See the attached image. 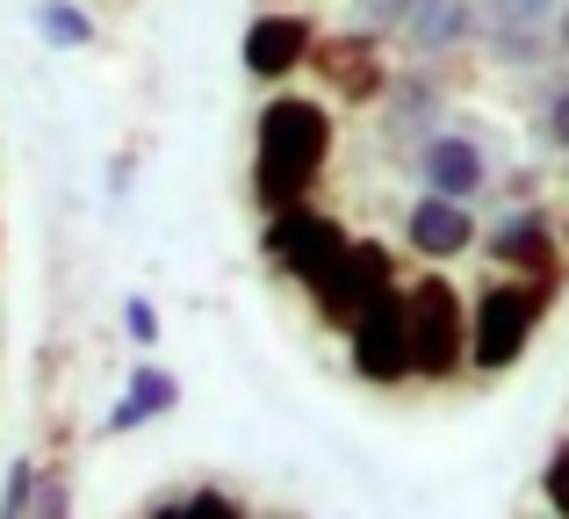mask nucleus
I'll list each match as a JSON object with an SVG mask.
<instances>
[{"instance_id":"17","label":"nucleus","mask_w":569,"mask_h":519,"mask_svg":"<svg viewBox=\"0 0 569 519\" xmlns=\"http://www.w3.org/2000/svg\"><path fill=\"white\" fill-rule=\"evenodd\" d=\"M483 22H519V29H556L562 0H476Z\"/></svg>"},{"instance_id":"6","label":"nucleus","mask_w":569,"mask_h":519,"mask_svg":"<svg viewBox=\"0 0 569 519\" xmlns=\"http://www.w3.org/2000/svg\"><path fill=\"white\" fill-rule=\"evenodd\" d=\"M339 339H347V368H353L361 382H376V390H397V382H411V339H403V281H397V289H382L376 303H368Z\"/></svg>"},{"instance_id":"9","label":"nucleus","mask_w":569,"mask_h":519,"mask_svg":"<svg viewBox=\"0 0 569 519\" xmlns=\"http://www.w3.org/2000/svg\"><path fill=\"white\" fill-rule=\"evenodd\" d=\"M310 72L325 80V94H332V101H382L389 80H397L389 58H382V29H361V22H353L347 37H332V43L318 37Z\"/></svg>"},{"instance_id":"22","label":"nucleus","mask_w":569,"mask_h":519,"mask_svg":"<svg viewBox=\"0 0 569 519\" xmlns=\"http://www.w3.org/2000/svg\"><path fill=\"white\" fill-rule=\"evenodd\" d=\"M411 8H418V0H353V22H361V29H403Z\"/></svg>"},{"instance_id":"21","label":"nucleus","mask_w":569,"mask_h":519,"mask_svg":"<svg viewBox=\"0 0 569 519\" xmlns=\"http://www.w3.org/2000/svg\"><path fill=\"white\" fill-rule=\"evenodd\" d=\"M123 332H130V347H159V310H152V296H123Z\"/></svg>"},{"instance_id":"8","label":"nucleus","mask_w":569,"mask_h":519,"mask_svg":"<svg viewBox=\"0 0 569 519\" xmlns=\"http://www.w3.org/2000/svg\"><path fill=\"white\" fill-rule=\"evenodd\" d=\"M325 29L296 8H267L246 22V43H238V66L252 72L260 87H289L296 72H310V51H318Z\"/></svg>"},{"instance_id":"12","label":"nucleus","mask_w":569,"mask_h":519,"mask_svg":"<svg viewBox=\"0 0 569 519\" xmlns=\"http://www.w3.org/2000/svg\"><path fill=\"white\" fill-rule=\"evenodd\" d=\"M476 239H483V224H476V210L455 202V196H432V188H426V196L403 210V246H411L418 260H432V267L469 260Z\"/></svg>"},{"instance_id":"4","label":"nucleus","mask_w":569,"mask_h":519,"mask_svg":"<svg viewBox=\"0 0 569 519\" xmlns=\"http://www.w3.org/2000/svg\"><path fill=\"white\" fill-rule=\"evenodd\" d=\"M347 246H353V231H347V217H332V210H318V202H289V210H267V224H260V253L274 275H289L296 289H318V281H332V267L347 260Z\"/></svg>"},{"instance_id":"19","label":"nucleus","mask_w":569,"mask_h":519,"mask_svg":"<svg viewBox=\"0 0 569 519\" xmlns=\"http://www.w3.org/2000/svg\"><path fill=\"white\" fill-rule=\"evenodd\" d=\"M144 512H246V498H231V491H159Z\"/></svg>"},{"instance_id":"3","label":"nucleus","mask_w":569,"mask_h":519,"mask_svg":"<svg viewBox=\"0 0 569 519\" xmlns=\"http://www.w3.org/2000/svg\"><path fill=\"white\" fill-rule=\"evenodd\" d=\"M403 339H411V382H455L469 368V296L447 267L403 281Z\"/></svg>"},{"instance_id":"15","label":"nucleus","mask_w":569,"mask_h":519,"mask_svg":"<svg viewBox=\"0 0 569 519\" xmlns=\"http://www.w3.org/2000/svg\"><path fill=\"white\" fill-rule=\"evenodd\" d=\"M37 37L58 43V51H80V43H94V14L72 8V0H37Z\"/></svg>"},{"instance_id":"16","label":"nucleus","mask_w":569,"mask_h":519,"mask_svg":"<svg viewBox=\"0 0 569 519\" xmlns=\"http://www.w3.org/2000/svg\"><path fill=\"white\" fill-rule=\"evenodd\" d=\"M533 138L556 144V152H569V72L541 94V109H533Z\"/></svg>"},{"instance_id":"20","label":"nucleus","mask_w":569,"mask_h":519,"mask_svg":"<svg viewBox=\"0 0 569 519\" xmlns=\"http://www.w3.org/2000/svg\"><path fill=\"white\" fill-rule=\"evenodd\" d=\"M541 498L569 519V433L556 440V448H548V462H541Z\"/></svg>"},{"instance_id":"11","label":"nucleus","mask_w":569,"mask_h":519,"mask_svg":"<svg viewBox=\"0 0 569 519\" xmlns=\"http://www.w3.org/2000/svg\"><path fill=\"white\" fill-rule=\"evenodd\" d=\"M411 181L432 188V196L476 202V196L490 188V152L469 138V130H432V138L411 152Z\"/></svg>"},{"instance_id":"2","label":"nucleus","mask_w":569,"mask_h":519,"mask_svg":"<svg viewBox=\"0 0 569 519\" xmlns=\"http://www.w3.org/2000/svg\"><path fill=\"white\" fill-rule=\"evenodd\" d=\"M556 303H562V275H498V281H483L476 303H469V368L476 376L519 368Z\"/></svg>"},{"instance_id":"14","label":"nucleus","mask_w":569,"mask_h":519,"mask_svg":"<svg viewBox=\"0 0 569 519\" xmlns=\"http://www.w3.org/2000/svg\"><path fill=\"white\" fill-rule=\"evenodd\" d=\"M181 405V376H167L159 361H138L123 382V397L109 405V419H101V433H138V426L167 419V411Z\"/></svg>"},{"instance_id":"24","label":"nucleus","mask_w":569,"mask_h":519,"mask_svg":"<svg viewBox=\"0 0 569 519\" xmlns=\"http://www.w3.org/2000/svg\"><path fill=\"white\" fill-rule=\"evenodd\" d=\"M505 202H541V173H512V181H505Z\"/></svg>"},{"instance_id":"7","label":"nucleus","mask_w":569,"mask_h":519,"mask_svg":"<svg viewBox=\"0 0 569 519\" xmlns=\"http://www.w3.org/2000/svg\"><path fill=\"white\" fill-rule=\"evenodd\" d=\"M397 253H389L382 239H353L347 246V260L332 267V281H318V289H310V310H318L325 325H332V332H347L353 318H361L368 303H376L382 289H397Z\"/></svg>"},{"instance_id":"26","label":"nucleus","mask_w":569,"mask_h":519,"mask_svg":"<svg viewBox=\"0 0 569 519\" xmlns=\"http://www.w3.org/2000/svg\"><path fill=\"white\" fill-rule=\"evenodd\" d=\"M562 246H569V217H562Z\"/></svg>"},{"instance_id":"18","label":"nucleus","mask_w":569,"mask_h":519,"mask_svg":"<svg viewBox=\"0 0 569 519\" xmlns=\"http://www.w3.org/2000/svg\"><path fill=\"white\" fill-rule=\"evenodd\" d=\"M0 512L8 519L37 512V455H14L8 462V477H0Z\"/></svg>"},{"instance_id":"10","label":"nucleus","mask_w":569,"mask_h":519,"mask_svg":"<svg viewBox=\"0 0 569 519\" xmlns=\"http://www.w3.org/2000/svg\"><path fill=\"white\" fill-rule=\"evenodd\" d=\"M382 130H389V144L397 152H418V144L440 130V109H447V72H440V58H411V72H397L389 80V94H382Z\"/></svg>"},{"instance_id":"25","label":"nucleus","mask_w":569,"mask_h":519,"mask_svg":"<svg viewBox=\"0 0 569 519\" xmlns=\"http://www.w3.org/2000/svg\"><path fill=\"white\" fill-rule=\"evenodd\" d=\"M556 51L569 58V0H562V14H556Z\"/></svg>"},{"instance_id":"13","label":"nucleus","mask_w":569,"mask_h":519,"mask_svg":"<svg viewBox=\"0 0 569 519\" xmlns=\"http://www.w3.org/2000/svg\"><path fill=\"white\" fill-rule=\"evenodd\" d=\"M476 37H483V8H476V0H418V8L403 14V43H411L418 58H455V51H469Z\"/></svg>"},{"instance_id":"5","label":"nucleus","mask_w":569,"mask_h":519,"mask_svg":"<svg viewBox=\"0 0 569 519\" xmlns=\"http://www.w3.org/2000/svg\"><path fill=\"white\" fill-rule=\"evenodd\" d=\"M476 253L498 267V275H562L569 246H562V224L541 210V202H505L498 224H483Z\"/></svg>"},{"instance_id":"1","label":"nucleus","mask_w":569,"mask_h":519,"mask_svg":"<svg viewBox=\"0 0 569 519\" xmlns=\"http://www.w3.org/2000/svg\"><path fill=\"white\" fill-rule=\"evenodd\" d=\"M339 144V116L332 101L296 94V87H274L252 116V210H289V202L318 196L325 167H332Z\"/></svg>"},{"instance_id":"23","label":"nucleus","mask_w":569,"mask_h":519,"mask_svg":"<svg viewBox=\"0 0 569 519\" xmlns=\"http://www.w3.org/2000/svg\"><path fill=\"white\" fill-rule=\"evenodd\" d=\"M37 512H43V519L72 512V483H58V477H51V483H43V491H37Z\"/></svg>"}]
</instances>
